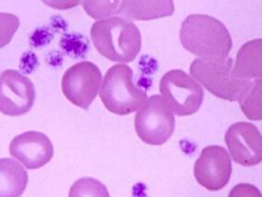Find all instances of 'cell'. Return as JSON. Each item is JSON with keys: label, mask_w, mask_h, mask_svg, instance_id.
<instances>
[{"label": "cell", "mask_w": 262, "mask_h": 197, "mask_svg": "<svg viewBox=\"0 0 262 197\" xmlns=\"http://www.w3.org/2000/svg\"><path fill=\"white\" fill-rule=\"evenodd\" d=\"M180 41L186 50L207 61H225L233 47L225 24L204 14L187 16L181 26Z\"/></svg>", "instance_id": "obj_1"}, {"label": "cell", "mask_w": 262, "mask_h": 197, "mask_svg": "<svg viewBox=\"0 0 262 197\" xmlns=\"http://www.w3.org/2000/svg\"><path fill=\"white\" fill-rule=\"evenodd\" d=\"M94 47L102 56L114 62H131L141 49V35L136 25L121 17L94 23L91 28Z\"/></svg>", "instance_id": "obj_2"}, {"label": "cell", "mask_w": 262, "mask_h": 197, "mask_svg": "<svg viewBox=\"0 0 262 197\" xmlns=\"http://www.w3.org/2000/svg\"><path fill=\"white\" fill-rule=\"evenodd\" d=\"M99 93L108 111L119 116L135 112L148 100L145 91L134 84L132 69L125 64L108 70Z\"/></svg>", "instance_id": "obj_3"}, {"label": "cell", "mask_w": 262, "mask_h": 197, "mask_svg": "<svg viewBox=\"0 0 262 197\" xmlns=\"http://www.w3.org/2000/svg\"><path fill=\"white\" fill-rule=\"evenodd\" d=\"M233 60L207 61L196 58L190 65V74L205 89L217 97L227 101L238 100L250 81L236 78L233 71Z\"/></svg>", "instance_id": "obj_4"}, {"label": "cell", "mask_w": 262, "mask_h": 197, "mask_svg": "<svg viewBox=\"0 0 262 197\" xmlns=\"http://www.w3.org/2000/svg\"><path fill=\"white\" fill-rule=\"evenodd\" d=\"M134 125L141 141L150 146H162L172 136L176 120L163 96L155 94L137 112Z\"/></svg>", "instance_id": "obj_5"}, {"label": "cell", "mask_w": 262, "mask_h": 197, "mask_svg": "<svg viewBox=\"0 0 262 197\" xmlns=\"http://www.w3.org/2000/svg\"><path fill=\"white\" fill-rule=\"evenodd\" d=\"M160 92L170 109L178 116H190L202 107V86L182 70L167 71L160 81Z\"/></svg>", "instance_id": "obj_6"}, {"label": "cell", "mask_w": 262, "mask_h": 197, "mask_svg": "<svg viewBox=\"0 0 262 197\" xmlns=\"http://www.w3.org/2000/svg\"><path fill=\"white\" fill-rule=\"evenodd\" d=\"M102 73L91 61H82L69 68L62 78V92L71 103L87 110L98 94Z\"/></svg>", "instance_id": "obj_7"}, {"label": "cell", "mask_w": 262, "mask_h": 197, "mask_svg": "<svg viewBox=\"0 0 262 197\" xmlns=\"http://www.w3.org/2000/svg\"><path fill=\"white\" fill-rule=\"evenodd\" d=\"M35 100L33 82L15 70H6L0 77L1 113L18 117L28 113Z\"/></svg>", "instance_id": "obj_8"}, {"label": "cell", "mask_w": 262, "mask_h": 197, "mask_svg": "<svg viewBox=\"0 0 262 197\" xmlns=\"http://www.w3.org/2000/svg\"><path fill=\"white\" fill-rule=\"evenodd\" d=\"M232 162L224 147L207 146L203 148L194 166L196 182L211 192L222 190L229 183Z\"/></svg>", "instance_id": "obj_9"}, {"label": "cell", "mask_w": 262, "mask_h": 197, "mask_svg": "<svg viewBox=\"0 0 262 197\" xmlns=\"http://www.w3.org/2000/svg\"><path fill=\"white\" fill-rule=\"evenodd\" d=\"M225 141L235 163L251 167L261 162V134L252 123L239 122L232 124L226 131Z\"/></svg>", "instance_id": "obj_10"}, {"label": "cell", "mask_w": 262, "mask_h": 197, "mask_svg": "<svg viewBox=\"0 0 262 197\" xmlns=\"http://www.w3.org/2000/svg\"><path fill=\"white\" fill-rule=\"evenodd\" d=\"M10 154L28 169H37L50 162L54 146L50 139L40 131H26L17 135L10 145Z\"/></svg>", "instance_id": "obj_11"}, {"label": "cell", "mask_w": 262, "mask_h": 197, "mask_svg": "<svg viewBox=\"0 0 262 197\" xmlns=\"http://www.w3.org/2000/svg\"><path fill=\"white\" fill-rule=\"evenodd\" d=\"M174 4L172 0L156 1H121L117 14L124 15L127 21H150L173 14Z\"/></svg>", "instance_id": "obj_12"}, {"label": "cell", "mask_w": 262, "mask_h": 197, "mask_svg": "<svg viewBox=\"0 0 262 197\" xmlns=\"http://www.w3.org/2000/svg\"><path fill=\"white\" fill-rule=\"evenodd\" d=\"M262 40L254 39L239 49L233 67L234 74L241 80L260 79L262 76Z\"/></svg>", "instance_id": "obj_13"}, {"label": "cell", "mask_w": 262, "mask_h": 197, "mask_svg": "<svg viewBox=\"0 0 262 197\" xmlns=\"http://www.w3.org/2000/svg\"><path fill=\"white\" fill-rule=\"evenodd\" d=\"M1 196H19L28 183V174L10 159H1Z\"/></svg>", "instance_id": "obj_14"}, {"label": "cell", "mask_w": 262, "mask_h": 197, "mask_svg": "<svg viewBox=\"0 0 262 197\" xmlns=\"http://www.w3.org/2000/svg\"><path fill=\"white\" fill-rule=\"evenodd\" d=\"M261 84V79L250 82L237 100L245 116L251 121L262 119Z\"/></svg>", "instance_id": "obj_15"}, {"label": "cell", "mask_w": 262, "mask_h": 197, "mask_svg": "<svg viewBox=\"0 0 262 197\" xmlns=\"http://www.w3.org/2000/svg\"><path fill=\"white\" fill-rule=\"evenodd\" d=\"M70 196H110L107 189L97 180L83 178L77 181L71 187Z\"/></svg>", "instance_id": "obj_16"}, {"label": "cell", "mask_w": 262, "mask_h": 197, "mask_svg": "<svg viewBox=\"0 0 262 197\" xmlns=\"http://www.w3.org/2000/svg\"><path fill=\"white\" fill-rule=\"evenodd\" d=\"M86 13L94 19L117 14L121 1H81Z\"/></svg>", "instance_id": "obj_17"}, {"label": "cell", "mask_w": 262, "mask_h": 197, "mask_svg": "<svg viewBox=\"0 0 262 197\" xmlns=\"http://www.w3.org/2000/svg\"><path fill=\"white\" fill-rule=\"evenodd\" d=\"M260 192L257 188L249 184H239L231 191L229 196H258Z\"/></svg>", "instance_id": "obj_18"}]
</instances>
